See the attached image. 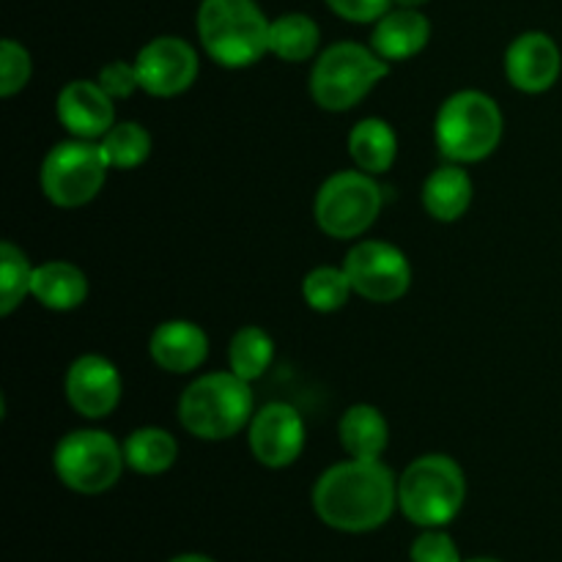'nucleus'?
<instances>
[{
    "label": "nucleus",
    "mask_w": 562,
    "mask_h": 562,
    "mask_svg": "<svg viewBox=\"0 0 562 562\" xmlns=\"http://www.w3.org/2000/svg\"><path fill=\"white\" fill-rule=\"evenodd\" d=\"M398 505V481L387 464L346 459L318 475L313 508L318 519L340 532H371L390 521Z\"/></svg>",
    "instance_id": "f257e3e1"
},
{
    "label": "nucleus",
    "mask_w": 562,
    "mask_h": 562,
    "mask_svg": "<svg viewBox=\"0 0 562 562\" xmlns=\"http://www.w3.org/2000/svg\"><path fill=\"white\" fill-rule=\"evenodd\" d=\"M562 55L549 33L527 31L505 49V77L521 93H543L560 80Z\"/></svg>",
    "instance_id": "4468645a"
},
{
    "label": "nucleus",
    "mask_w": 562,
    "mask_h": 562,
    "mask_svg": "<svg viewBox=\"0 0 562 562\" xmlns=\"http://www.w3.org/2000/svg\"><path fill=\"white\" fill-rule=\"evenodd\" d=\"M135 69L140 91H146L148 97L170 99L190 91L201 71V60L198 49L187 38L157 36L143 44L135 58Z\"/></svg>",
    "instance_id": "9b49d317"
},
{
    "label": "nucleus",
    "mask_w": 562,
    "mask_h": 562,
    "mask_svg": "<svg viewBox=\"0 0 562 562\" xmlns=\"http://www.w3.org/2000/svg\"><path fill=\"white\" fill-rule=\"evenodd\" d=\"M108 159L99 140H69L55 143L42 159L38 184L44 198L60 209H80L102 192L108 179Z\"/></svg>",
    "instance_id": "1a4fd4ad"
},
{
    "label": "nucleus",
    "mask_w": 562,
    "mask_h": 562,
    "mask_svg": "<svg viewBox=\"0 0 562 562\" xmlns=\"http://www.w3.org/2000/svg\"><path fill=\"white\" fill-rule=\"evenodd\" d=\"M33 60L31 53L14 38L0 42V97H14L31 82Z\"/></svg>",
    "instance_id": "cd10ccee"
},
{
    "label": "nucleus",
    "mask_w": 562,
    "mask_h": 562,
    "mask_svg": "<svg viewBox=\"0 0 562 562\" xmlns=\"http://www.w3.org/2000/svg\"><path fill=\"white\" fill-rule=\"evenodd\" d=\"M464 562H499V560H492V558H475V560H464Z\"/></svg>",
    "instance_id": "72a5a7b5"
},
{
    "label": "nucleus",
    "mask_w": 562,
    "mask_h": 562,
    "mask_svg": "<svg viewBox=\"0 0 562 562\" xmlns=\"http://www.w3.org/2000/svg\"><path fill=\"white\" fill-rule=\"evenodd\" d=\"M467 499V477L456 459L426 453L412 461L398 477V508L412 525L445 527L459 516Z\"/></svg>",
    "instance_id": "423d86ee"
},
{
    "label": "nucleus",
    "mask_w": 562,
    "mask_h": 562,
    "mask_svg": "<svg viewBox=\"0 0 562 562\" xmlns=\"http://www.w3.org/2000/svg\"><path fill=\"white\" fill-rule=\"evenodd\" d=\"M124 379L113 360L102 355H82L66 368L64 395L71 409L86 420H102L121 404Z\"/></svg>",
    "instance_id": "ddd939ff"
},
{
    "label": "nucleus",
    "mask_w": 562,
    "mask_h": 562,
    "mask_svg": "<svg viewBox=\"0 0 562 562\" xmlns=\"http://www.w3.org/2000/svg\"><path fill=\"white\" fill-rule=\"evenodd\" d=\"M195 25L203 53L225 69H247L269 53L272 20L256 0H201Z\"/></svg>",
    "instance_id": "7ed1b4c3"
},
{
    "label": "nucleus",
    "mask_w": 562,
    "mask_h": 562,
    "mask_svg": "<svg viewBox=\"0 0 562 562\" xmlns=\"http://www.w3.org/2000/svg\"><path fill=\"white\" fill-rule=\"evenodd\" d=\"M58 481L77 494H104L124 472V445L102 428H77L58 439L53 453Z\"/></svg>",
    "instance_id": "6e6552de"
},
{
    "label": "nucleus",
    "mask_w": 562,
    "mask_h": 562,
    "mask_svg": "<svg viewBox=\"0 0 562 562\" xmlns=\"http://www.w3.org/2000/svg\"><path fill=\"white\" fill-rule=\"evenodd\" d=\"M349 157L366 173H387L398 157V135L393 124L376 115L357 121L349 132Z\"/></svg>",
    "instance_id": "412c9836"
},
{
    "label": "nucleus",
    "mask_w": 562,
    "mask_h": 562,
    "mask_svg": "<svg viewBox=\"0 0 562 562\" xmlns=\"http://www.w3.org/2000/svg\"><path fill=\"white\" fill-rule=\"evenodd\" d=\"M340 20L357 22V25H368L376 22L393 9V0H324Z\"/></svg>",
    "instance_id": "7c9ffc66"
},
{
    "label": "nucleus",
    "mask_w": 562,
    "mask_h": 562,
    "mask_svg": "<svg viewBox=\"0 0 562 562\" xmlns=\"http://www.w3.org/2000/svg\"><path fill=\"white\" fill-rule=\"evenodd\" d=\"M104 159L110 168L115 170H132L140 168L148 157H151V132L137 121H115L113 130L99 140Z\"/></svg>",
    "instance_id": "393cba45"
},
{
    "label": "nucleus",
    "mask_w": 562,
    "mask_h": 562,
    "mask_svg": "<svg viewBox=\"0 0 562 562\" xmlns=\"http://www.w3.org/2000/svg\"><path fill=\"white\" fill-rule=\"evenodd\" d=\"M431 38V22L420 9H404L393 5L382 20L373 22L371 47L384 60H409L426 49Z\"/></svg>",
    "instance_id": "f3484780"
},
{
    "label": "nucleus",
    "mask_w": 562,
    "mask_h": 562,
    "mask_svg": "<svg viewBox=\"0 0 562 562\" xmlns=\"http://www.w3.org/2000/svg\"><path fill=\"white\" fill-rule=\"evenodd\" d=\"M115 99L99 86V80L66 82L55 99V115L71 137L102 140L115 124Z\"/></svg>",
    "instance_id": "2eb2a0df"
},
{
    "label": "nucleus",
    "mask_w": 562,
    "mask_h": 562,
    "mask_svg": "<svg viewBox=\"0 0 562 562\" xmlns=\"http://www.w3.org/2000/svg\"><path fill=\"white\" fill-rule=\"evenodd\" d=\"M99 86L110 93L113 99H130L132 93L140 91V80H137L135 60H113V64L102 66L99 71Z\"/></svg>",
    "instance_id": "c756f323"
},
{
    "label": "nucleus",
    "mask_w": 562,
    "mask_h": 562,
    "mask_svg": "<svg viewBox=\"0 0 562 562\" xmlns=\"http://www.w3.org/2000/svg\"><path fill=\"white\" fill-rule=\"evenodd\" d=\"M338 437L349 459L379 461L390 445V423L373 404H355L340 415Z\"/></svg>",
    "instance_id": "aec40b11"
},
{
    "label": "nucleus",
    "mask_w": 562,
    "mask_h": 562,
    "mask_svg": "<svg viewBox=\"0 0 562 562\" xmlns=\"http://www.w3.org/2000/svg\"><path fill=\"white\" fill-rule=\"evenodd\" d=\"M148 355L165 373H192L206 362L209 335L190 318H168L148 338Z\"/></svg>",
    "instance_id": "dca6fc26"
},
{
    "label": "nucleus",
    "mask_w": 562,
    "mask_h": 562,
    "mask_svg": "<svg viewBox=\"0 0 562 562\" xmlns=\"http://www.w3.org/2000/svg\"><path fill=\"white\" fill-rule=\"evenodd\" d=\"M305 420L300 412L285 401H269L256 409L250 426H247V442L258 464L269 470L291 467L305 450Z\"/></svg>",
    "instance_id": "f8f14e48"
},
{
    "label": "nucleus",
    "mask_w": 562,
    "mask_h": 562,
    "mask_svg": "<svg viewBox=\"0 0 562 562\" xmlns=\"http://www.w3.org/2000/svg\"><path fill=\"white\" fill-rule=\"evenodd\" d=\"M390 60H384L371 44L335 42L322 49L311 69V97L327 113H346L357 108L384 77Z\"/></svg>",
    "instance_id": "39448f33"
},
{
    "label": "nucleus",
    "mask_w": 562,
    "mask_h": 562,
    "mask_svg": "<svg viewBox=\"0 0 562 562\" xmlns=\"http://www.w3.org/2000/svg\"><path fill=\"white\" fill-rule=\"evenodd\" d=\"M412 562H461L459 547L442 527H428L423 536L415 538L409 552Z\"/></svg>",
    "instance_id": "c85d7f7f"
},
{
    "label": "nucleus",
    "mask_w": 562,
    "mask_h": 562,
    "mask_svg": "<svg viewBox=\"0 0 562 562\" xmlns=\"http://www.w3.org/2000/svg\"><path fill=\"white\" fill-rule=\"evenodd\" d=\"M318 44H322V31H318L316 20L300 14V11L280 14L269 25V53L278 55L280 60H289V64L311 60Z\"/></svg>",
    "instance_id": "5701e85b"
},
{
    "label": "nucleus",
    "mask_w": 562,
    "mask_h": 562,
    "mask_svg": "<svg viewBox=\"0 0 562 562\" xmlns=\"http://www.w3.org/2000/svg\"><path fill=\"white\" fill-rule=\"evenodd\" d=\"M395 5H404V9H420L423 3H428V0H393Z\"/></svg>",
    "instance_id": "473e14b6"
},
{
    "label": "nucleus",
    "mask_w": 562,
    "mask_h": 562,
    "mask_svg": "<svg viewBox=\"0 0 562 562\" xmlns=\"http://www.w3.org/2000/svg\"><path fill=\"white\" fill-rule=\"evenodd\" d=\"M472 195H475V187H472L470 173L464 165L456 162L439 165L423 184V206L439 223H456L464 217L472 206Z\"/></svg>",
    "instance_id": "6ab92c4d"
},
{
    "label": "nucleus",
    "mask_w": 562,
    "mask_h": 562,
    "mask_svg": "<svg viewBox=\"0 0 562 562\" xmlns=\"http://www.w3.org/2000/svg\"><path fill=\"white\" fill-rule=\"evenodd\" d=\"M355 294L351 280L340 267H316L302 278V300L316 313H335Z\"/></svg>",
    "instance_id": "bb28decb"
},
{
    "label": "nucleus",
    "mask_w": 562,
    "mask_h": 562,
    "mask_svg": "<svg viewBox=\"0 0 562 562\" xmlns=\"http://www.w3.org/2000/svg\"><path fill=\"white\" fill-rule=\"evenodd\" d=\"M274 360V340L267 329L247 324L236 329L228 344V368L245 382H256L269 371Z\"/></svg>",
    "instance_id": "b1692460"
},
{
    "label": "nucleus",
    "mask_w": 562,
    "mask_h": 562,
    "mask_svg": "<svg viewBox=\"0 0 562 562\" xmlns=\"http://www.w3.org/2000/svg\"><path fill=\"white\" fill-rule=\"evenodd\" d=\"M124 459L126 467L137 475H162L179 459V442L168 428L140 426L124 439Z\"/></svg>",
    "instance_id": "4be33fe9"
},
{
    "label": "nucleus",
    "mask_w": 562,
    "mask_h": 562,
    "mask_svg": "<svg viewBox=\"0 0 562 562\" xmlns=\"http://www.w3.org/2000/svg\"><path fill=\"white\" fill-rule=\"evenodd\" d=\"M256 415L250 382L234 371L203 373L184 387L179 398V423L203 442H225L245 431Z\"/></svg>",
    "instance_id": "f03ea898"
},
{
    "label": "nucleus",
    "mask_w": 562,
    "mask_h": 562,
    "mask_svg": "<svg viewBox=\"0 0 562 562\" xmlns=\"http://www.w3.org/2000/svg\"><path fill=\"white\" fill-rule=\"evenodd\" d=\"M344 269L357 296L368 302H398L412 285V263L401 247L382 239H362L346 252Z\"/></svg>",
    "instance_id": "9d476101"
},
{
    "label": "nucleus",
    "mask_w": 562,
    "mask_h": 562,
    "mask_svg": "<svg viewBox=\"0 0 562 562\" xmlns=\"http://www.w3.org/2000/svg\"><path fill=\"white\" fill-rule=\"evenodd\" d=\"M170 562H214L206 554H181V558H173Z\"/></svg>",
    "instance_id": "2f4dec72"
},
{
    "label": "nucleus",
    "mask_w": 562,
    "mask_h": 562,
    "mask_svg": "<svg viewBox=\"0 0 562 562\" xmlns=\"http://www.w3.org/2000/svg\"><path fill=\"white\" fill-rule=\"evenodd\" d=\"M505 119L497 99L464 88L448 97L434 121V140L448 162L472 165L492 157L503 140Z\"/></svg>",
    "instance_id": "20e7f679"
},
{
    "label": "nucleus",
    "mask_w": 562,
    "mask_h": 562,
    "mask_svg": "<svg viewBox=\"0 0 562 562\" xmlns=\"http://www.w3.org/2000/svg\"><path fill=\"white\" fill-rule=\"evenodd\" d=\"M31 296L47 311L69 313L88 300V274L71 261H44L33 269Z\"/></svg>",
    "instance_id": "a211bd4d"
},
{
    "label": "nucleus",
    "mask_w": 562,
    "mask_h": 562,
    "mask_svg": "<svg viewBox=\"0 0 562 562\" xmlns=\"http://www.w3.org/2000/svg\"><path fill=\"white\" fill-rule=\"evenodd\" d=\"M33 263L20 245L5 239L0 245V316H11L31 296Z\"/></svg>",
    "instance_id": "a878e982"
},
{
    "label": "nucleus",
    "mask_w": 562,
    "mask_h": 562,
    "mask_svg": "<svg viewBox=\"0 0 562 562\" xmlns=\"http://www.w3.org/2000/svg\"><path fill=\"white\" fill-rule=\"evenodd\" d=\"M384 209V187L366 170H338L316 192L313 214L333 239H360Z\"/></svg>",
    "instance_id": "0eeeda50"
}]
</instances>
